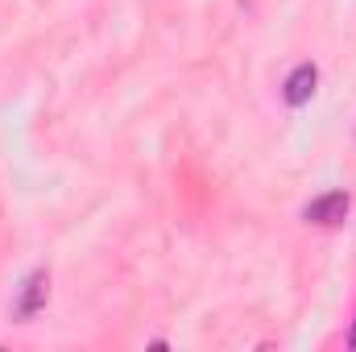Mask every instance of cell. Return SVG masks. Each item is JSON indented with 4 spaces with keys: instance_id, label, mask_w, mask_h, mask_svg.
<instances>
[{
    "instance_id": "cell-1",
    "label": "cell",
    "mask_w": 356,
    "mask_h": 352,
    "mask_svg": "<svg viewBox=\"0 0 356 352\" xmlns=\"http://www.w3.org/2000/svg\"><path fill=\"white\" fill-rule=\"evenodd\" d=\"M344 216H348V195L344 191H327V195L311 199L307 211H302L307 224H340Z\"/></svg>"
},
{
    "instance_id": "cell-3",
    "label": "cell",
    "mask_w": 356,
    "mask_h": 352,
    "mask_svg": "<svg viewBox=\"0 0 356 352\" xmlns=\"http://www.w3.org/2000/svg\"><path fill=\"white\" fill-rule=\"evenodd\" d=\"M315 83H319V71H315V63H298V67L286 75V88H282L286 104H290V108H302V104L315 95Z\"/></svg>"
},
{
    "instance_id": "cell-2",
    "label": "cell",
    "mask_w": 356,
    "mask_h": 352,
    "mask_svg": "<svg viewBox=\"0 0 356 352\" xmlns=\"http://www.w3.org/2000/svg\"><path fill=\"white\" fill-rule=\"evenodd\" d=\"M46 290H50V278H46V269H33V273L25 278V286H21V298H17L13 315H17V319H33V315L46 307Z\"/></svg>"
},
{
    "instance_id": "cell-4",
    "label": "cell",
    "mask_w": 356,
    "mask_h": 352,
    "mask_svg": "<svg viewBox=\"0 0 356 352\" xmlns=\"http://www.w3.org/2000/svg\"><path fill=\"white\" fill-rule=\"evenodd\" d=\"M348 349H356V328H353V336H348Z\"/></svg>"
}]
</instances>
